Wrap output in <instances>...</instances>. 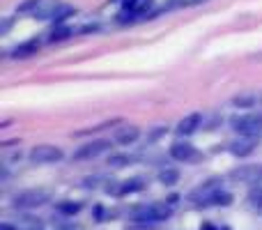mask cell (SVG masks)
<instances>
[{"instance_id":"3957f363","label":"cell","mask_w":262,"mask_h":230,"mask_svg":"<svg viewBox=\"0 0 262 230\" xmlns=\"http://www.w3.org/2000/svg\"><path fill=\"white\" fill-rule=\"evenodd\" d=\"M51 194L46 189H30V191H23L14 198V207L18 210H30V207H39V205L49 203Z\"/></svg>"},{"instance_id":"30bf717a","label":"cell","mask_w":262,"mask_h":230,"mask_svg":"<svg viewBox=\"0 0 262 230\" xmlns=\"http://www.w3.org/2000/svg\"><path fill=\"white\" fill-rule=\"evenodd\" d=\"M200 122H203V115H200V113H191V115H186L184 120H182L180 124H177V134H182V136L193 134V131L200 127Z\"/></svg>"},{"instance_id":"ba28073f","label":"cell","mask_w":262,"mask_h":230,"mask_svg":"<svg viewBox=\"0 0 262 230\" xmlns=\"http://www.w3.org/2000/svg\"><path fill=\"white\" fill-rule=\"evenodd\" d=\"M255 148H258V136H239V138L230 145V152L235 154V157H246V154H251Z\"/></svg>"},{"instance_id":"7a4b0ae2","label":"cell","mask_w":262,"mask_h":230,"mask_svg":"<svg viewBox=\"0 0 262 230\" xmlns=\"http://www.w3.org/2000/svg\"><path fill=\"white\" fill-rule=\"evenodd\" d=\"M232 129L239 136H260L262 134V113H246L232 120Z\"/></svg>"},{"instance_id":"5bb4252c","label":"cell","mask_w":262,"mask_h":230,"mask_svg":"<svg viewBox=\"0 0 262 230\" xmlns=\"http://www.w3.org/2000/svg\"><path fill=\"white\" fill-rule=\"evenodd\" d=\"M149 5H152V0H124V9H129V12H134V14L147 12Z\"/></svg>"},{"instance_id":"8992f818","label":"cell","mask_w":262,"mask_h":230,"mask_svg":"<svg viewBox=\"0 0 262 230\" xmlns=\"http://www.w3.org/2000/svg\"><path fill=\"white\" fill-rule=\"evenodd\" d=\"M230 180L255 186L262 182V166H239L235 171H230Z\"/></svg>"},{"instance_id":"6da1fadb","label":"cell","mask_w":262,"mask_h":230,"mask_svg":"<svg viewBox=\"0 0 262 230\" xmlns=\"http://www.w3.org/2000/svg\"><path fill=\"white\" fill-rule=\"evenodd\" d=\"M172 214L170 205H163V203H152V205H143L134 212V221L136 223H157V221H166L168 217Z\"/></svg>"},{"instance_id":"9a60e30c","label":"cell","mask_w":262,"mask_h":230,"mask_svg":"<svg viewBox=\"0 0 262 230\" xmlns=\"http://www.w3.org/2000/svg\"><path fill=\"white\" fill-rule=\"evenodd\" d=\"M145 186V182L140 177H134V180H127L122 182V186L118 189V194H134V191H140Z\"/></svg>"},{"instance_id":"d6986e66","label":"cell","mask_w":262,"mask_h":230,"mask_svg":"<svg viewBox=\"0 0 262 230\" xmlns=\"http://www.w3.org/2000/svg\"><path fill=\"white\" fill-rule=\"evenodd\" d=\"M58 210H60L62 214H69V217H72V214L81 212V203H72V200H64V203L58 205Z\"/></svg>"},{"instance_id":"52a82bcc","label":"cell","mask_w":262,"mask_h":230,"mask_svg":"<svg viewBox=\"0 0 262 230\" xmlns=\"http://www.w3.org/2000/svg\"><path fill=\"white\" fill-rule=\"evenodd\" d=\"M111 148V143L108 140H95V143H88V145H83V148H78L76 152H74V159H95V157H99L101 152H106V150Z\"/></svg>"},{"instance_id":"277c9868","label":"cell","mask_w":262,"mask_h":230,"mask_svg":"<svg viewBox=\"0 0 262 230\" xmlns=\"http://www.w3.org/2000/svg\"><path fill=\"white\" fill-rule=\"evenodd\" d=\"M221 191H223L221 184L214 180V182H207V184L198 186V189H195L193 194L189 196V198L193 200V203H198V205H214V198H216Z\"/></svg>"},{"instance_id":"603a6c76","label":"cell","mask_w":262,"mask_h":230,"mask_svg":"<svg viewBox=\"0 0 262 230\" xmlns=\"http://www.w3.org/2000/svg\"><path fill=\"white\" fill-rule=\"evenodd\" d=\"M253 97H237V99H235V106H251V104H253Z\"/></svg>"},{"instance_id":"5b68a950","label":"cell","mask_w":262,"mask_h":230,"mask_svg":"<svg viewBox=\"0 0 262 230\" xmlns=\"http://www.w3.org/2000/svg\"><path fill=\"white\" fill-rule=\"evenodd\" d=\"M62 159V150L55 145H37L30 152V161L32 163H53Z\"/></svg>"},{"instance_id":"e0dca14e","label":"cell","mask_w":262,"mask_h":230,"mask_svg":"<svg viewBox=\"0 0 262 230\" xmlns=\"http://www.w3.org/2000/svg\"><path fill=\"white\" fill-rule=\"evenodd\" d=\"M249 203H251V207H260L262 210V182L260 184H255L253 189L249 191Z\"/></svg>"},{"instance_id":"8fae6325","label":"cell","mask_w":262,"mask_h":230,"mask_svg":"<svg viewBox=\"0 0 262 230\" xmlns=\"http://www.w3.org/2000/svg\"><path fill=\"white\" fill-rule=\"evenodd\" d=\"M193 154H195V150H193V145H189V143H175L170 148V157L177 159V161H189Z\"/></svg>"},{"instance_id":"d4e9b609","label":"cell","mask_w":262,"mask_h":230,"mask_svg":"<svg viewBox=\"0 0 262 230\" xmlns=\"http://www.w3.org/2000/svg\"><path fill=\"white\" fill-rule=\"evenodd\" d=\"M0 230H14L12 226H7V223H3V226H0Z\"/></svg>"},{"instance_id":"ffe728a7","label":"cell","mask_w":262,"mask_h":230,"mask_svg":"<svg viewBox=\"0 0 262 230\" xmlns=\"http://www.w3.org/2000/svg\"><path fill=\"white\" fill-rule=\"evenodd\" d=\"M37 7H39V0H26L23 5H18V12H21V14H26V12H32V14H35Z\"/></svg>"},{"instance_id":"cb8c5ba5","label":"cell","mask_w":262,"mask_h":230,"mask_svg":"<svg viewBox=\"0 0 262 230\" xmlns=\"http://www.w3.org/2000/svg\"><path fill=\"white\" fill-rule=\"evenodd\" d=\"M62 230H83L81 226H67V228H62Z\"/></svg>"},{"instance_id":"44dd1931","label":"cell","mask_w":262,"mask_h":230,"mask_svg":"<svg viewBox=\"0 0 262 230\" xmlns=\"http://www.w3.org/2000/svg\"><path fill=\"white\" fill-rule=\"evenodd\" d=\"M69 35H72V30H69V28H58V30H53V35H51V41H60V39H67Z\"/></svg>"},{"instance_id":"9c48e42d","label":"cell","mask_w":262,"mask_h":230,"mask_svg":"<svg viewBox=\"0 0 262 230\" xmlns=\"http://www.w3.org/2000/svg\"><path fill=\"white\" fill-rule=\"evenodd\" d=\"M58 0H39V7L35 9V18H44V21H55V14L60 9Z\"/></svg>"},{"instance_id":"7402d4cb","label":"cell","mask_w":262,"mask_h":230,"mask_svg":"<svg viewBox=\"0 0 262 230\" xmlns=\"http://www.w3.org/2000/svg\"><path fill=\"white\" fill-rule=\"evenodd\" d=\"M232 203V196L226 194V191H221V194L214 198V205H230Z\"/></svg>"},{"instance_id":"2e32d148","label":"cell","mask_w":262,"mask_h":230,"mask_svg":"<svg viewBox=\"0 0 262 230\" xmlns=\"http://www.w3.org/2000/svg\"><path fill=\"white\" fill-rule=\"evenodd\" d=\"M180 180V173L177 171H172V168H166V171H161L159 173V182H161V184H175V182Z\"/></svg>"},{"instance_id":"ac0fdd59","label":"cell","mask_w":262,"mask_h":230,"mask_svg":"<svg viewBox=\"0 0 262 230\" xmlns=\"http://www.w3.org/2000/svg\"><path fill=\"white\" fill-rule=\"evenodd\" d=\"M131 161H134V157H129V154H115V157H111V159H108V166L122 168V166H129Z\"/></svg>"},{"instance_id":"4316f807","label":"cell","mask_w":262,"mask_h":230,"mask_svg":"<svg viewBox=\"0 0 262 230\" xmlns=\"http://www.w3.org/2000/svg\"><path fill=\"white\" fill-rule=\"evenodd\" d=\"M191 3H205V0H191Z\"/></svg>"},{"instance_id":"484cf974","label":"cell","mask_w":262,"mask_h":230,"mask_svg":"<svg viewBox=\"0 0 262 230\" xmlns=\"http://www.w3.org/2000/svg\"><path fill=\"white\" fill-rule=\"evenodd\" d=\"M30 230H41V226H39V223H37V226H32Z\"/></svg>"},{"instance_id":"4fadbf2b","label":"cell","mask_w":262,"mask_h":230,"mask_svg":"<svg viewBox=\"0 0 262 230\" xmlns=\"http://www.w3.org/2000/svg\"><path fill=\"white\" fill-rule=\"evenodd\" d=\"M39 51V41L37 39H30L26 44H18L16 49L12 51V58H28V55H35Z\"/></svg>"},{"instance_id":"7c38bea8","label":"cell","mask_w":262,"mask_h":230,"mask_svg":"<svg viewBox=\"0 0 262 230\" xmlns=\"http://www.w3.org/2000/svg\"><path fill=\"white\" fill-rule=\"evenodd\" d=\"M138 136H140V131H138V127H134V124L122 127V129L115 131V140H118L120 145H129V143H134V140L138 138Z\"/></svg>"}]
</instances>
